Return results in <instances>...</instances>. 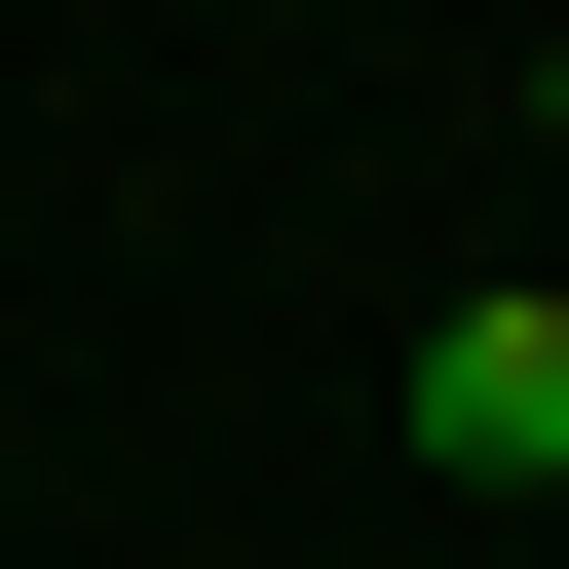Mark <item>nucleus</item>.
<instances>
[{
	"label": "nucleus",
	"instance_id": "f257e3e1",
	"mask_svg": "<svg viewBox=\"0 0 569 569\" xmlns=\"http://www.w3.org/2000/svg\"><path fill=\"white\" fill-rule=\"evenodd\" d=\"M418 456L456 493H569V305H418Z\"/></svg>",
	"mask_w": 569,
	"mask_h": 569
},
{
	"label": "nucleus",
	"instance_id": "f03ea898",
	"mask_svg": "<svg viewBox=\"0 0 569 569\" xmlns=\"http://www.w3.org/2000/svg\"><path fill=\"white\" fill-rule=\"evenodd\" d=\"M531 114H569V39H531Z\"/></svg>",
	"mask_w": 569,
	"mask_h": 569
}]
</instances>
